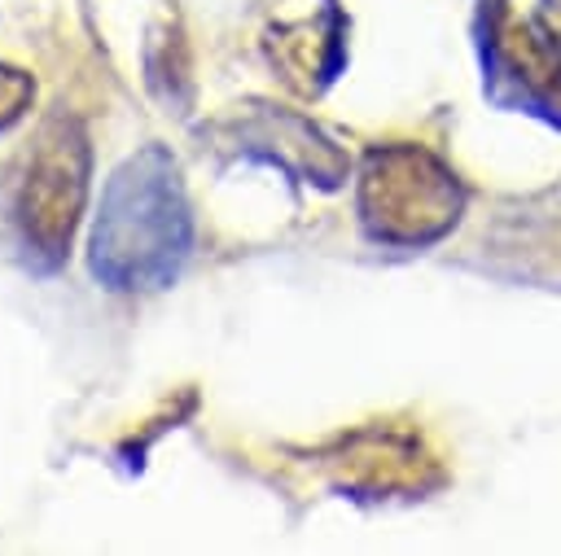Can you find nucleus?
I'll use <instances>...</instances> for the list:
<instances>
[{
  "mask_svg": "<svg viewBox=\"0 0 561 556\" xmlns=\"http://www.w3.org/2000/svg\"><path fill=\"white\" fill-rule=\"evenodd\" d=\"M188 254V210L175 166L162 149H145L114 171L92 236V271L110 289L171 285Z\"/></svg>",
  "mask_w": 561,
  "mask_h": 556,
  "instance_id": "1",
  "label": "nucleus"
}]
</instances>
